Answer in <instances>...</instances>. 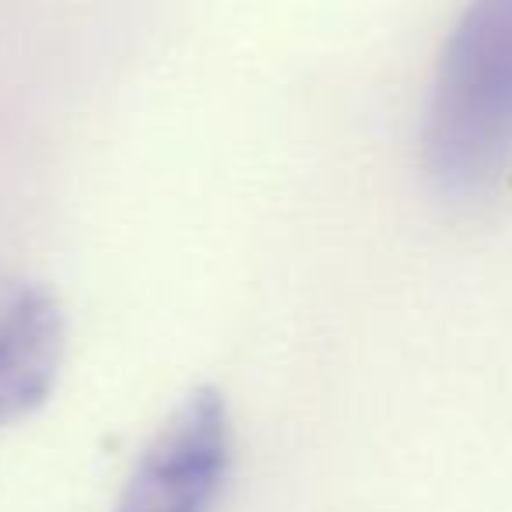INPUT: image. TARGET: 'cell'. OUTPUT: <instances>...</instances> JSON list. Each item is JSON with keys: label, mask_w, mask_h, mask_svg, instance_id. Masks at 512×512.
Here are the masks:
<instances>
[{"label": "cell", "mask_w": 512, "mask_h": 512, "mask_svg": "<svg viewBox=\"0 0 512 512\" xmlns=\"http://www.w3.org/2000/svg\"><path fill=\"white\" fill-rule=\"evenodd\" d=\"M421 165L435 193L477 200L512 169V0H467L428 85Z\"/></svg>", "instance_id": "obj_1"}, {"label": "cell", "mask_w": 512, "mask_h": 512, "mask_svg": "<svg viewBox=\"0 0 512 512\" xmlns=\"http://www.w3.org/2000/svg\"><path fill=\"white\" fill-rule=\"evenodd\" d=\"M67 327L50 288L0 271V428L36 414L57 386Z\"/></svg>", "instance_id": "obj_3"}, {"label": "cell", "mask_w": 512, "mask_h": 512, "mask_svg": "<svg viewBox=\"0 0 512 512\" xmlns=\"http://www.w3.org/2000/svg\"><path fill=\"white\" fill-rule=\"evenodd\" d=\"M232 456L235 432L225 397L200 386L137 456L113 512H214Z\"/></svg>", "instance_id": "obj_2"}]
</instances>
